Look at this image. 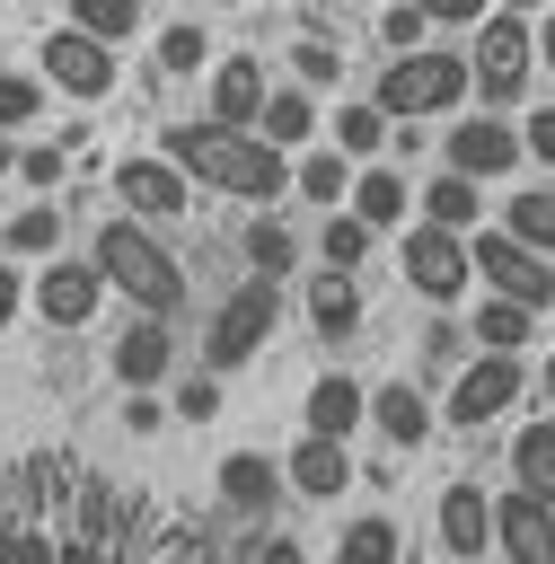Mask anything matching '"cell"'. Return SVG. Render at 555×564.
<instances>
[{
	"label": "cell",
	"instance_id": "7",
	"mask_svg": "<svg viewBox=\"0 0 555 564\" xmlns=\"http://www.w3.org/2000/svg\"><path fill=\"white\" fill-rule=\"evenodd\" d=\"M35 79H44V88H62L70 106H106V97L123 88V62H115L106 44H88V35H70V26H53V35L35 44Z\"/></svg>",
	"mask_w": 555,
	"mask_h": 564
},
{
	"label": "cell",
	"instance_id": "8",
	"mask_svg": "<svg viewBox=\"0 0 555 564\" xmlns=\"http://www.w3.org/2000/svg\"><path fill=\"white\" fill-rule=\"evenodd\" d=\"M467 273H476V282H485L493 300H511V308L546 317V291H555V273H546V256L511 247L502 229H467Z\"/></svg>",
	"mask_w": 555,
	"mask_h": 564
},
{
	"label": "cell",
	"instance_id": "34",
	"mask_svg": "<svg viewBox=\"0 0 555 564\" xmlns=\"http://www.w3.org/2000/svg\"><path fill=\"white\" fill-rule=\"evenodd\" d=\"M370 247H379V238H370L352 212H326V229H317V264H326V273H370Z\"/></svg>",
	"mask_w": 555,
	"mask_h": 564
},
{
	"label": "cell",
	"instance_id": "4",
	"mask_svg": "<svg viewBox=\"0 0 555 564\" xmlns=\"http://www.w3.org/2000/svg\"><path fill=\"white\" fill-rule=\"evenodd\" d=\"M370 106H379L388 123H432V115H467V53H449V44H414V53H396V62L379 70Z\"/></svg>",
	"mask_w": 555,
	"mask_h": 564
},
{
	"label": "cell",
	"instance_id": "46",
	"mask_svg": "<svg viewBox=\"0 0 555 564\" xmlns=\"http://www.w3.org/2000/svg\"><path fill=\"white\" fill-rule=\"evenodd\" d=\"M255 564H308L300 538H255Z\"/></svg>",
	"mask_w": 555,
	"mask_h": 564
},
{
	"label": "cell",
	"instance_id": "45",
	"mask_svg": "<svg viewBox=\"0 0 555 564\" xmlns=\"http://www.w3.org/2000/svg\"><path fill=\"white\" fill-rule=\"evenodd\" d=\"M18 308H26V273H18L9 256H0V335L18 326Z\"/></svg>",
	"mask_w": 555,
	"mask_h": 564
},
{
	"label": "cell",
	"instance_id": "48",
	"mask_svg": "<svg viewBox=\"0 0 555 564\" xmlns=\"http://www.w3.org/2000/svg\"><path fill=\"white\" fill-rule=\"evenodd\" d=\"M0 176H18V141L9 132H0Z\"/></svg>",
	"mask_w": 555,
	"mask_h": 564
},
{
	"label": "cell",
	"instance_id": "49",
	"mask_svg": "<svg viewBox=\"0 0 555 564\" xmlns=\"http://www.w3.org/2000/svg\"><path fill=\"white\" fill-rule=\"evenodd\" d=\"M220 9H247V0H220Z\"/></svg>",
	"mask_w": 555,
	"mask_h": 564
},
{
	"label": "cell",
	"instance_id": "26",
	"mask_svg": "<svg viewBox=\"0 0 555 564\" xmlns=\"http://www.w3.org/2000/svg\"><path fill=\"white\" fill-rule=\"evenodd\" d=\"M458 335H467V352H529V344H537V317L485 291V300L467 308V326H458Z\"/></svg>",
	"mask_w": 555,
	"mask_h": 564
},
{
	"label": "cell",
	"instance_id": "29",
	"mask_svg": "<svg viewBox=\"0 0 555 564\" xmlns=\"http://www.w3.org/2000/svg\"><path fill=\"white\" fill-rule=\"evenodd\" d=\"M344 185H352V159H335L326 141H308V150L291 159V194H300V203H317V212H344Z\"/></svg>",
	"mask_w": 555,
	"mask_h": 564
},
{
	"label": "cell",
	"instance_id": "47",
	"mask_svg": "<svg viewBox=\"0 0 555 564\" xmlns=\"http://www.w3.org/2000/svg\"><path fill=\"white\" fill-rule=\"evenodd\" d=\"M493 9H502V18H529V26L546 18V0H493Z\"/></svg>",
	"mask_w": 555,
	"mask_h": 564
},
{
	"label": "cell",
	"instance_id": "19",
	"mask_svg": "<svg viewBox=\"0 0 555 564\" xmlns=\"http://www.w3.org/2000/svg\"><path fill=\"white\" fill-rule=\"evenodd\" d=\"M300 308H308L317 344H352V335H361V317H370V300H361V273H326V264L308 273Z\"/></svg>",
	"mask_w": 555,
	"mask_h": 564
},
{
	"label": "cell",
	"instance_id": "32",
	"mask_svg": "<svg viewBox=\"0 0 555 564\" xmlns=\"http://www.w3.org/2000/svg\"><path fill=\"white\" fill-rule=\"evenodd\" d=\"M70 35H88V44H123V35H141V0H70V18H62Z\"/></svg>",
	"mask_w": 555,
	"mask_h": 564
},
{
	"label": "cell",
	"instance_id": "28",
	"mask_svg": "<svg viewBox=\"0 0 555 564\" xmlns=\"http://www.w3.org/2000/svg\"><path fill=\"white\" fill-rule=\"evenodd\" d=\"M326 132H335V141H326V150H335V159H352V167H370V159H379V150H388V115H379V106H370V97H344V106H335V123H326Z\"/></svg>",
	"mask_w": 555,
	"mask_h": 564
},
{
	"label": "cell",
	"instance_id": "6",
	"mask_svg": "<svg viewBox=\"0 0 555 564\" xmlns=\"http://www.w3.org/2000/svg\"><path fill=\"white\" fill-rule=\"evenodd\" d=\"M282 326V282H238L220 308H211V335H203V370L211 379H229L238 361H255L264 352V335Z\"/></svg>",
	"mask_w": 555,
	"mask_h": 564
},
{
	"label": "cell",
	"instance_id": "31",
	"mask_svg": "<svg viewBox=\"0 0 555 564\" xmlns=\"http://www.w3.org/2000/svg\"><path fill=\"white\" fill-rule=\"evenodd\" d=\"M405 555V529L388 520V511H361V520H344V538H335V564H396Z\"/></svg>",
	"mask_w": 555,
	"mask_h": 564
},
{
	"label": "cell",
	"instance_id": "41",
	"mask_svg": "<svg viewBox=\"0 0 555 564\" xmlns=\"http://www.w3.org/2000/svg\"><path fill=\"white\" fill-rule=\"evenodd\" d=\"M405 9H414L423 26H476V18L493 9V0H405Z\"/></svg>",
	"mask_w": 555,
	"mask_h": 564
},
{
	"label": "cell",
	"instance_id": "22",
	"mask_svg": "<svg viewBox=\"0 0 555 564\" xmlns=\"http://www.w3.org/2000/svg\"><path fill=\"white\" fill-rule=\"evenodd\" d=\"M361 379L352 370H317L308 379V405H300V423H308V441H344L352 449V432H361Z\"/></svg>",
	"mask_w": 555,
	"mask_h": 564
},
{
	"label": "cell",
	"instance_id": "38",
	"mask_svg": "<svg viewBox=\"0 0 555 564\" xmlns=\"http://www.w3.org/2000/svg\"><path fill=\"white\" fill-rule=\"evenodd\" d=\"M18 176H26L35 194H53V185L70 176V150H62V141H18Z\"/></svg>",
	"mask_w": 555,
	"mask_h": 564
},
{
	"label": "cell",
	"instance_id": "18",
	"mask_svg": "<svg viewBox=\"0 0 555 564\" xmlns=\"http://www.w3.org/2000/svg\"><path fill=\"white\" fill-rule=\"evenodd\" d=\"M432 538H440L458 564H485V555H493V546H485V538H493V494H485V485H449V494L432 502Z\"/></svg>",
	"mask_w": 555,
	"mask_h": 564
},
{
	"label": "cell",
	"instance_id": "12",
	"mask_svg": "<svg viewBox=\"0 0 555 564\" xmlns=\"http://www.w3.org/2000/svg\"><path fill=\"white\" fill-rule=\"evenodd\" d=\"M26 308L44 317V326H88L97 308H106V282H97V264L88 256H44V273L26 282Z\"/></svg>",
	"mask_w": 555,
	"mask_h": 564
},
{
	"label": "cell",
	"instance_id": "10",
	"mask_svg": "<svg viewBox=\"0 0 555 564\" xmlns=\"http://www.w3.org/2000/svg\"><path fill=\"white\" fill-rule=\"evenodd\" d=\"M440 167L467 176V185H485V176H511V167H529V159H520L511 115H449V132H440Z\"/></svg>",
	"mask_w": 555,
	"mask_h": 564
},
{
	"label": "cell",
	"instance_id": "1",
	"mask_svg": "<svg viewBox=\"0 0 555 564\" xmlns=\"http://www.w3.org/2000/svg\"><path fill=\"white\" fill-rule=\"evenodd\" d=\"M159 159L185 176V185H211V194H238V203H273L291 185V159L264 150L255 132H220V123H167L159 132Z\"/></svg>",
	"mask_w": 555,
	"mask_h": 564
},
{
	"label": "cell",
	"instance_id": "16",
	"mask_svg": "<svg viewBox=\"0 0 555 564\" xmlns=\"http://www.w3.org/2000/svg\"><path fill=\"white\" fill-rule=\"evenodd\" d=\"M361 423H379V441L388 449H423L440 423H432V397H423V379H388V388H370L361 397Z\"/></svg>",
	"mask_w": 555,
	"mask_h": 564
},
{
	"label": "cell",
	"instance_id": "17",
	"mask_svg": "<svg viewBox=\"0 0 555 564\" xmlns=\"http://www.w3.org/2000/svg\"><path fill=\"white\" fill-rule=\"evenodd\" d=\"M282 494H300V502H344V494H352V449L300 432L291 458H282Z\"/></svg>",
	"mask_w": 555,
	"mask_h": 564
},
{
	"label": "cell",
	"instance_id": "24",
	"mask_svg": "<svg viewBox=\"0 0 555 564\" xmlns=\"http://www.w3.org/2000/svg\"><path fill=\"white\" fill-rule=\"evenodd\" d=\"M0 256H9V264H44V256H62V203H53V194L18 203V212L0 220Z\"/></svg>",
	"mask_w": 555,
	"mask_h": 564
},
{
	"label": "cell",
	"instance_id": "20",
	"mask_svg": "<svg viewBox=\"0 0 555 564\" xmlns=\"http://www.w3.org/2000/svg\"><path fill=\"white\" fill-rule=\"evenodd\" d=\"M344 212H352L370 238H379V229H405V220H414V185H405L396 167H379V159H370V167H352V185H344Z\"/></svg>",
	"mask_w": 555,
	"mask_h": 564
},
{
	"label": "cell",
	"instance_id": "5",
	"mask_svg": "<svg viewBox=\"0 0 555 564\" xmlns=\"http://www.w3.org/2000/svg\"><path fill=\"white\" fill-rule=\"evenodd\" d=\"M520 388H529V361L520 352H467L458 379H449V397L432 405V423L440 432H485V423H502L520 405Z\"/></svg>",
	"mask_w": 555,
	"mask_h": 564
},
{
	"label": "cell",
	"instance_id": "36",
	"mask_svg": "<svg viewBox=\"0 0 555 564\" xmlns=\"http://www.w3.org/2000/svg\"><path fill=\"white\" fill-rule=\"evenodd\" d=\"M335 79H344V53H335L326 35H300V44H291V88L317 97V88H335Z\"/></svg>",
	"mask_w": 555,
	"mask_h": 564
},
{
	"label": "cell",
	"instance_id": "37",
	"mask_svg": "<svg viewBox=\"0 0 555 564\" xmlns=\"http://www.w3.org/2000/svg\"><path fill=\"white\" fill-rule=\"evenodd\" d=\"M44 115V79L35 70H0V132H26Z\"/></svg>",
	"mask_w": 555,
	"mask_h": 564
},
{
	"label": "cell",
	"instance_id": "23",
	"mask_svg": "<svg viewBox=\"0 0 555 564\" xmlns=\"http://www.w3.org/2000/svg\"><path fill=\"white\" fill-rule=\"evenodd\" d=\"M255 141L282 150V159L308 150V141H317V97H308V88H264V106H255Z\"/></svg>",
	"mask_w": 555,
	"mask_h": 564
},
{
	"label": "cell",
	"instance_id": "25",
	"mask_svg": "<svg viewBox=\"0 0 555 564\" xmlns=\"http://www.w3.org/2000/svg\"><path fill=\"white\" fill-rule=\"evenodd\" d=\"M414 220L423 229H449V238H467V229H485V185H467V176H432L423 185V203H414Z\"/></svg>",
	"mask_w": 555,
	"mask_h": 564
},
{
	"label": "cell",
	"instance_id": "30",
	"mask_svg": "<svg viewBox=\"0 0 555 564\" xmlns=\"http://www.w3.org/2000/svg\"><path fill=\"white\" fill-rule=\"evenodd\" d=\"M511 247H529V256H546V238H555V194L546 185H520L511 203H502V220H493Z\"/></svg>",
	"mask_w": 555,
	"mask_h": 564
},
{
	"label": "cell",
	"instance_id": "42",
	"mask_svg": "<svg viewBox=\"0 0 555 564\" xmlns=\"http://www.w3.org/2000/svg\"><path fill=\"white\" fill-rule=\"evenodd\" d=\"M176 414H185V423H211V414H220V379H211V370L185 379V388H176Z\"/></svg>",
	"mask_w": 555,
	"mask_h": 564
},
{
	"label": "cell",
	"instance_id": "44",
	"mask_svg": "<svg viewBox=\"0 0 555 564\" xmlns=\"http://www.w3.org/2000/svg\"><path fill=\"white\" fill-rule=\"evenodd\" d=\"M123 423H132V432H159V423H167V397H159V388H132V397H123Z\"/></svg>",
	"mask_w": 555,
	"mask_h": 564
},
{
	"label": "cell",
	"instance_id": "27",
	"mask_svg": "<svg viewBox=\"0 0 555 564\" xmlns=\"http://www.w3.org/2000/svg\"><path fill=\"white\" fill-rule=\"evenodd\" d=\"M238 247H247V273H255V282H282V273L300 264V229H291L282 212H255V220L238 229Z\"/></svg>",
	"mask_w": 555,
	"mask_h": 564
},
{
	"label": "cell",
	"instance_id": "2",
	"mask_svg": "<svg viewBox=\"0 0 555 564\" xmlns=\"http://www.w3.org/2000/svg\"><path fill=\"white\" fill-rule=\"evenodd\" d=\"M88 264H97L106 291L132 300V317H176V308H185V264H176L141 220H123V212L88 238Z\"/></svg>",
	"mask_w": 555,
	"mask_h": 564
},
{
	"label": "cell",
	"instance_id": "13",
	"mask_svg": "<svg viewBox=\"0 0 555 564\" xmlns=\"http://www.w3.org/2000/svg\"><path fill=\"white\" fill-rule=\"evenodd\" d=\"M485 546H502V564H555V494H493V538Z\"/></svg>",
	"mask_w": 555,
	"mask_h": 564
},
{
	"label": "cell",
	"instance_id": "43",
	"mask_svg": "<svg viewBox=\"0 0 555 564\" xmlns=\"http://www.w3.org/2000/svg\"><path fill=\"white\" fill-rule=\"evenodd\" d=\"M520 132V159H555V115L546 106H529V123H511Z\"/></svg>",
	"mask_w": 555,
	"mask_h": 564
},
{
	"label": "cell",
	"instance_id": "14",
	"mask_svg": "<svg viewBox=\"0 0 555 564\" xmlns=\"http://www.w3.org/2000/svg\"><path fill=\"white\" fill-rule=\"evenodd\" d=\"M264 53H220L211 70H203V123H220V132H255V106H264Z\"/></svg>",
	"mask_w": 555,
	"mask_h": 564
},
{
	"label": "cell",
	"instance_id": "3",
	"mask_svg": "<svg viewBox=\"0 0 555 564\" xmlns=\"http://www.w3.org/2000/svg\"><path fill=\"white\" fill-rule=\"evenodd\" d=\"M537 62H546V35L529 18L485 9L476 18V44H467V97H476V115H511L537 88Z\"/></svg>",
	"mask_w": 555,
	"mask_h": 564
},
{
	"label": "cell",
	"instance_id": "39",
	"mask_svg": "<svg viewBox=\"0 0 555 564\" xmlns=\"http://www.w3.org/2000/svg\"><path fill=\"white\" fill-rule=\"evenodd\" d=\"M423 35H432V26H423L405 0H379V44H388V62H396V53H414Z\"/></svg>",
	"mask_w": 555,
	"mask_h": 564
},
{
	"label": "cell",
	"instance_id": "9",
	"mask_svg": "<svg viewBox=\"0 0 555 564\" xmlns=\"http://www.w3.org/2000/svg\"><path fill=\"white\" fill-rule=\"evenodd\" d=\"M396 264H405V282H414L432 308H458V300L476 291V273H467V238H449V229H423V220H405V238H396Z\"/></svg>",
	"mask_w": 555,
	"mask_h": 564
},
{
	"label": "cell",
	"instance_id": "15",
	"mask_svg": "<svg viewBox=\"0 0 555 564\" xmlns=\"http://www.w3.org/2000/svg\"><path fill=\"white\" fill-rule=\"evenodd\" d=\"M211 494H220V511L264 520V511L282 502V458H273V449H229V458L211 467Z\"/></svg>",
	"mask_w": 555,
	"mask_h": 564
},
{
	"label": "cell",
	"instance_id": "35",
	"mask_svg": "<svg viewBox=\"0 0 555 564\" xmlns=\"http://www.w3.org/2000/svg\"><path fill=\"white\" fill-rule=\"evenodd\" d=\"M511 485H520V494H555V432H546V423H520V441H511Z\"/></svg>",
	"mask_w": 555,
	"mask_h": 564
},
{
	"label": "cell",
	"instance_id": "21",
	"mask_svg": "<svg viewBox=\"0 0 555 564\" xmlns=\"http://www.w3.org/2000/svg\"><path fill=\"white\" fill-rule=\"evenodd\" d=\"M115 379L123 388H167V370H176V335H167V317H132L123 335H115Z\"/></svg>",
	"mask_w": 555,
	"mask_h": 564
},
{
	"label": "cell",
	"instance_id": "40",
	"mask_svg": "<svg viewBox=\"0 0 555 564\" xmlns=\"http://www.w3.org/2000/svg\"><path fill=\"white\" fill-rule=\"evenodd\" d=\"M423 361H432V370L467 361V335H458V317H432V326H423Z\"/></svg>",
	"mask_w": 555,
	"mask_h": 564
},
{
	"label": "cell",
	"instance_id": "33",
	"mask_svg": "<svg viewBox=\"0 0 555 564\" xmlns=\"http://www.w3.org/2000/svg\"><path fill=\"white\" fill-rule=\"evenodd\" d=\"M150 62H159L167 79H203V70H211V35H203L194 18H176V26H159V44H150Z\"/></svg>",
	"mask_w": 555,
	"mask_h": 564
},
{
	"label": "cell",
	"instance_id": "11",
	"mask_svg": "<svg viewBox=\"0 0 555 564\" xmlns=\"http://www.w3.org/2000/svg\"><path fill=\"white\" fill-rule=\"evenodd\" d=\"M106 176H115L123 220H141V229H150V220H185V212H194V185H185V176H176L159 150H123Z\"/></svg>",
	"mask_w": 555,
	"mask_h": 564
}]
</instances>
